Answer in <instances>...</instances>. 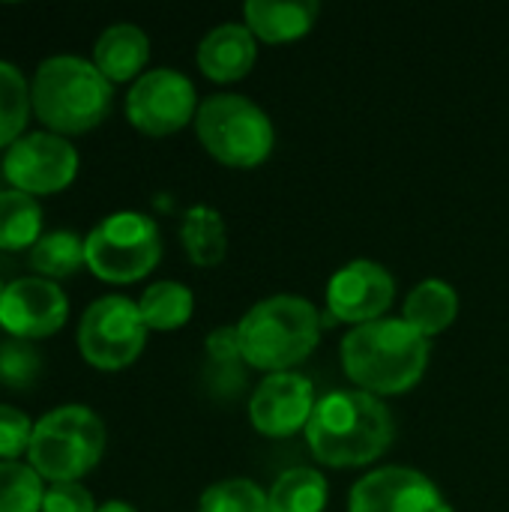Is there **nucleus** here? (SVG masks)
I'll list each match as a JSON object with an SVG mask.
<instances>
[{"mask_svg": "<svg viewBox=\"0 0 509 512\" xmlns=\"http://www.w3.org/2000/svg\"><path fill=\"white\" fill-rule=\"evenodd\" d=\"M96 501L81 483H51L42 498V512H96Z\"/></svg>", "mask_w": 509, "mask_h": 512, "instance_id": "nucleus-29", "label": "nucleus"}, {"mask_svg": "<svg viewBox=\"0 0 509 512\" xmlns=\"http://www.w3.org/2000/svg\"><path fill=\"white\" fill-rule=\"evenodd\" d=\"M258 57V39L246 24L225 21L213 27L198 45V69L219 84L240 81Z\"/></svg>", "mask_w": 509, "mask_h": 512, "instance_id": "nucleus-15", "label": "nucleus"}, {"mask_svg": "<svg viewBox=\"0 0 509 512\" xmlns=\"http://www.w3.org/2000/svg\"><path fill=\"white\" fill-rule=\"evenodd\" d=\"M315 402V387L306 375L273 372L255 387L249 399V420L267 438H288L306 432Z\"/></svg>", "mask_w": 509, "mask_h": 512, "instance_id": "nucleus-14", "label": "nucleus"}, {"mask_svg": "<svg viewBox=\"0 0 509 512\" xmlns=\"http://www.w3.org/2000/svg\"><path fill=\"white\" fill-rule=\"evenodd\" d=\"M348 512H453L438 486L405 465H387L354 483Z\"/></svg>", "mask_w": 509, "mask_h": 512, "instance_id": "nucleus-11", "label": "nucleus"}, {"mask_svg": "<svg viewBox=\"0 0 509 512\" xmlns=\"http://www.w3.org/2000/svg\"><path fill=\"white\" fill-rule=\"evenodd\" d=\"M198 512H270V501L258 483L231 477L204 489Z\"/></svg>", "mask_w": 509, "mask_h": 512, "instance_id": "nucleus-26", "label": "nucleus"}, {"mask_svg": "<svg viewBox=\"0 0 509 512\" xmlns=\"http://www.w3.org/2000/svg\"><path fill=\"white\" fill-rule=\"evenodd\" d=\"M309 450L330 468H360L393 444V414L363 390H333L315 402L306 426Z\"/></svg>", "mask_w": 509, "mask_h": 512, "instance_id": "nucleus-1", "label": "nucleus"}, {"mask_svg": "<svg viewBox=\"0 0 509 512\" xmlns=\"http://www.w3.org/2000/svg\"><path fill=\"white\" fill-rule=\"evenodd\" d=\"M429 363V339L405 318H378L354 327L342 339L345 375L372 396H396L411 390Z\"/></svg>", "mask_w": 509, "mask_h": 512, "instance_id": "nucleus-2", "label": "nucleus"}, {"mask_svg": "<svg viewBox=\"0 0 509 512\" xmlns=\"http://www.w3.org/2000/svg\"><path fill=\"white\" fill-rule=\"evenodd\" d=\"M195 132L204 150L231 168L261 165L276 144L270 114L240 93H213L198 105Z\"/></svg>", "mask_w": 509, "mask_h": 512, "instance_id": "nucleus-6", "label": "nucleus"}, {"mask_svg": "<svg viewBox=\"0 0 509 512\" xmlns=\"http://www.w3.org/2000/svg\"><path fill=\"white\" fill-rule=\"evenodd\" d=\"M42 240V207L36 198L3 189L0 192V249L21 252Z\"/></svg>", "mask_w": 509, "mask_h": 512, "instance_id": "nucleus-20", "label": "nucleus"}, {"mask_svg": "<svg viewBox=\"0 0 509 512\" xmlns=\"http://www.w3.org/2000/svg\"><path fill=\"white\" fill-rule=\"evenodd\" d=\"M147 330H177L195 312V297L183 282H153L138 300Z\"/></svg>", "mask_w": 509, "mask_h": 512, "instance_id": "nucleus-23", "label": "nucleus"}, {"mask_svg": "<svg viewBox=\"0 0 509 512\" xmlns=\"http://www.w3.org/2000/svg\"><path fill=\"white\" fill-rule=\"evenodd\" d=\"M84 252L87 270L102 282H138L162 258L159 225L147 213L117 210L84 237Z\"/></svg>", "mask_w": 509, "mask_h": 512, "instance_id": "nucleus-7", "label": "nucleus"}, {"mask_svg": "<svg viewBox=\"0 0 509 512\" xmlns=\"http://www.w3.org/2000/svg\"><path fill=\"white\" fill-rule=\"evenodd\" d=\"M96 512H138L132 504H126V501H108V504H102Z\"/></svg>", "mask_w": 509, "mask_h": 512, "instance_id": "nucleus-31", "label": "nucleus"}, {"mask_svg": "<svg viewBox=\"0 0 509 512\" xmlns=\"http://www.w3.org/2000/svg\"><path fill=\"white\" fill-rule=\"evenodd\" d=\"M42 375L39 351L24 339L0 342V384L9 390H27Z\"/></svg>", "mask_w": 509, "mask_h": 512, "instance_id": "nucleus-27", "label": "nucleus"}, {"mask_svg": "<svg viewBox=\"0 0 509 512\" xmlns=\"http://www.w3.org/2000/svg\"><path fill=\"white\" fill-rule=\"evenodd\" d=\"M195 84L168 66L144 72L126 93V117L144 135H171L180 132L198 114Z\"/></svg>", "mask_w": 509, "mask_h": 512, "instance_id": "nucleus-9", "label": "nucleus"}, {"mask_svg": "<svg viewBox=\"0 0 509 512\" xmlns=\"http://www.w3.org/2000/svg\"><path fill=\"white\" fill-rule=\"evenodd\" d=\"M147 345V324L135 300L108 294L87 306L78 324L81 357L102 372L132 366Z\"/></svg>", "mask_w": 509, "mask_h": 512, "instance_id": "nucleus-8", "label": "nucleus"}, {"mask_svg": "<svg viewBox=\"0 0 509 512\" xmlns=\"http://www.w3.org/2000/svg\"><path fill=\"white\" fill-rule=\"evenodd\" d=\"M243 360L267 375L294 372L321 339L318 309L297 294H273L258 300L237 324Z\"/></svg>", "mask_w": 509, "mask_h": 512, "instance_id": "nucleus-4", "label": "nucleus"}, {"mask_svg": "<svg viewBox=\"0 0 509 512\" xmlns=\"http://www.w3.org/2000/svg\"><path fill=\"white\" fill-rule=\"evenodd\" d=\"M3 183H6V180H3V171H0V192H3Z\"/></svg>", "mask_w": 509, "mask_h": 512, "instance_id": "nucleus-32", "label": "nucleus"}, {"mask_svg": "<svg viewBox=\"0 0 509 512\" xmlns=\"http://www.w3.org/2000/svg\"><path fill=\"white\" fill-rule=\"evenodd\" d=\"M3 180L30 198L63 192L78 174V150L54 132L21 135L3 156Z\"/></svg>", "mask_w": 509, "mask_h": 512, "instance_id": "nucleus-10", "label": "nucleus"}, {"mask_svg": "<svg viewBox=\"0 0 509 512\" xmlns=\"http://www.w3.org/2000/svg\"><path fill=\"white\" fill-rule=\"evenodd\" d=\"M27 264H30L33 273H39L48 282L51 279L75 276L87 264L84 237H78L75 231H51V234H42V240L30 249Z\"/></svg>", "mask_w": 509, "mask_h": 512, "instance_id": "nucleus-22", "label": "nucleus"}, {"mask_svg": "<svg viewBox=\"0 0 509 512\" xmlns=\"http://www.w3.org/2000/svg\"><path fill=\"white\" fill-rule=\"evenodd\" d=\"M396 297V279L378 261L357 258L336 270L327 282V309L345 324H369L384 318Z\"/></svg>", "mask_w": 509, "mask_h": 512, "instance_id": "nucleus-13", "label": "nucleus"}, {"mask_svg": "<svg viewBox=\"0 0 509 512\" xmlns=\"http://www.w3.org/2000/svg\"><path fill=\"white\" fill-rule=\"evenodd\" d=\"M114 99V84L75 54H57L39 63L30 81V102L36 117L54 135H84L96 129Z\"/></svg>", "mask_w": 509, "mask_h": 512, "instance_id": "nucleus-3", "label": "nucleus"}, {"mask_svg": "<svg viewBox=\"0 0 509 512\" xmlns=\"http://www.w3.org/2000/svg\"><path fill=\"white\" fill-rule=\"evenodd\" d=\"M45 480L21 462H0V512H42Z\"/></svg>", "mask_w": 509, "mask_h": 512, "instance_id": "nucleus-25", "label": "nucleus"}, {"mask_svg": "<svg viewBox=\"0 0 509 512\" xmlns=\"http://www.w3.org/2000/svg\"><path fill=\"white\" fill-rule=\"evenodd\" d=\"M207 357L210 363L222 372H231V366L237 360H243V351H240V336H237V327H219L207 336Z\"/></svg>", "mask_w": 509, "mask_h": 512, "instance_id": "nucleus-30", "label": "nucleus"}, {"mask_svg": "<svg viewBox=\"0 0 509 512\" xmlns=\"http://www.w3.org/2000/svg\"><path fill=\"white\" fill-rule=\"evenodd\" d=\"M105 453V423L84 405L45 414L27 450V465L48 483H78Z\"/></svg>", "mask_w": 509, "mask_h": 512, "instance_id": "nucleus-5", "label": "nucleus"}, {"mask_svg": "<svg viewBox=\"0 0 509 512\" xmlns=\"http://www.w3.org/2000/svg\"><path fill=\"white\" fill-rule=\"evenodd\" d=\"M30 111V84L24 81L18 66L0 60V150H9L21 138Z\"/></svg>", "mask_w": 509, "mask_h": 512, "instance_id": "nucleus-24", "label": "nucleus"}, {"mask_svg": "<svg viewBox=\"0 0 509 512\" xmlns=\"http://www.w3.org/2000/svg\"><path fill=\"white\" fill-rule=\"evenodd\" d=\"M36 423L12 405H0V462H18V456H27L33 441Z\"/></svg>", "mask_w": 509, "mask_h": 512, "instance_id": "nucleus-28", "label": "nucleus"}, {"mask_svg": "<svg viewBox=\"0 0 509 512\" xmlns=\"http://www.w3.org/2000/svg\"><path fill=\"white\" fill-rule=\"evenodd\" d=\"M150 60V39L138 24H111L93 45V66L111 81H138Z\"/></svg>", "mask_w": 509, "mask_h": 512, "instance_id": "nucleus-16", "label": "nucleus"}, {"mask_svg": "<svg viewBox=\"0 0 509 512\" xmlns=\"http://www.w3.org/2000/svg\"><path fill=\"white\" fill-rule=\"evenodd\" d=\"M3 291H6V285H3V282H0V300H3Z\"/></svg>", "mask_w": 509, "mask_h": 512, "instance_id": "nucleus-33", "label": "nucleus"}, {"mask_svg": "<svg viewBox=\"0 0 509 512\" xmlns=\"http://www.w3.org/2000/svg\"><path fill=\"white\" fill-rule=\"evenodd\" d=\"M246 27L264 42H291L312 30L318 3L312 0H249L243 6Z\"/></svg>", "mask_w": 509, "mask_h": 512, "instance_id": "nucleus-17", "label": "nucleus"}, {"mask_svg": "<svg viewBox=\"0 0 509 512\" xmlns=\"http://www.w3.org/2000/svg\"><path fill=\"white\" fill-rule=\"evenodd\" d=\"M69 318V300L63 288L42 276H24L6 285L0 300V327L12 339H48Z\"/></svg>", "mask_w": 509, "mask_h": 512, "instance_id": "nucleus-12", "label": "nucleus"}, {"mask_svg": "<svg viewBox=\"0 0 509 512\" xmlns=\"http://www.w3.org/2000/svg\"><path fill=\"white\" fill-rule=\"evenodd\" d=\"M459 315V294L444 279H423L405 300L402 318L426 339L444 333Z\"/></svg>", "mask_w": 509, "mask_h": 512, "instance_id": "nucleus-18", "label": "nucleus"}, {"mask_svg": "<svg viewBox=\"0 0 509 512\" xmlns=\"http://www.w3.org/2000/svg\"><path fill=\"white\" fill-rule=\"evenodd\" d=\"M180 237H183L186 255L198 267H216L225 258V249H228L225 219L210 204H195L186 210L183 225H180Z\"/></svg>", "mask_w": 509, "mask_h": 512, "instance_id": "nucleus-19", "label": "nucleus"}, {"mask_svg": "<svg viewBox=\"0 0 509 512\" xmlns=\"http://www.w3.org/2000/svg\"><path fill=\"white\" fill-rule=\"evenodd\" d=\"M327 498L330 486L315 468H291L267 492L270 512H324Z\"/></svg>", "mask_w": 509, "mask_h": 512, "instance_id": "nucleus-21", "label": "nucleus"}]
</instances>
